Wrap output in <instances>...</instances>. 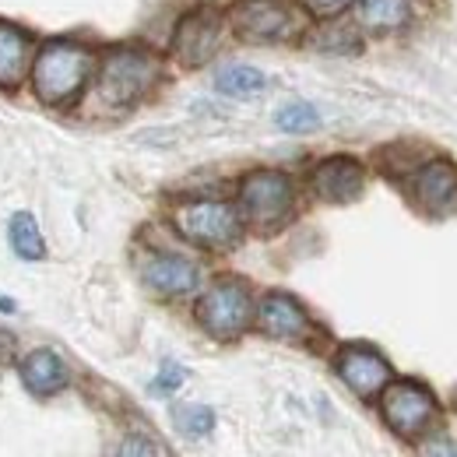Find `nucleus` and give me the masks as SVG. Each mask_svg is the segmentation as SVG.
I'll list each match as a JSON object with an SVG mask.
<instances>
[{"instance_id":"1","label":"nucleus","mask_w":457,"mask_h":457,"mask_svg":"<svg viewBox=\"0 0 457 457\" xmlns=\"http://www.w3.org/2000/svg\"><path fill=\"white\" fill-rule=\"evenodd\" d=\"M96 50L74 39H54L32 57V88L46 106H67L74 103L88 78L96 74Z\"/></svg>"},{"instance_id":"2","label":"nucleus","mask_w":457,"mask_h":457,"mask_svg":"<svg viewBox=\"0 0 457 457\" xmlns=\"http://www.w3.org/2000/svg\"><path fill=\"white\" fill-rule=\"evenodd\" d=\"M159 81V57L148 46H113L99 60L96 103L103 110H127Z\"/></svg>"},{"instance_id":"3","label":"nucleus","mask_w":457,"mask_h":457,"mask_svg":"<svg viewBox=\"0 0 457 457\" xmlns=\"http://www.w3.org/2000/svg\"><path fill=\"white\" fill-rule=\"evenodd\" d=\"M228 18L246 43H292L306 36L310 14L295 0H239Z\"/></svg>"},{"instance_id":"4","label":"nucleus","mask_w":457,"mask_h":457,"mask_svg":"<svg viewBox=\"0 0 457 457\" xmlns=\"http://www.w3.org/2000/svg\"><path fill=\"white\" fill-rule=\"evenodd\" d=\"M172 226L183 239L208 246V250H228L243 236V219L226 201H187L176 208Z\"/></svg>"},{"instance_id":"5","label":"nucleus","mask_w":457,"mask_h":457,"mask_svg":"<svg viewBox=\"0 0 457 457\" xmlns=\"http://www.w3.org/2000/svg\"><path fill=\"white\" fill-rule=\"evenodd\" d=\"M292 204H295V187L286 172L257 170L239 183V208L246 222H253L257 228L282 226L292 215Z\"/></svg>"},{"instance_id":"6","label":"nucleus","mask_w":457,"mask_h":457,"mask_svg":"<svg viewBox=\"0 0 457 457\" xmlns=\"http://www.w3.org/2000/svg\"><path fill=\"white\" fill-rule=\"evenodd\" d=\"M253 317V303L243 282L222 278L197 299V320L208 335L215 338H239L250 328Z\"/></svg>"},{"instance_id":"7","label":"nucleus","mask_w":457,"mask_h":457,"mask_svg":"<svg viewBox=\"0 0 457 457\" xmlns=\"http://www.w3.org/2000/svg\"><path fill=\"white\" fill-rule=\"evenodd\" d=\"M380 411L387 419V426L411 440V436H422L433 419H436V398L429 395V387L415 384V380H391L384 391H380Z\"/></svg>"},{"instance_id":"8","label":"nucleus","mask_w":457,"mask_h":457,"mask_svg":"<svg viewBox=\"0 0 457 457\" xmlns=\"http://www.w3.org/2000/svg\"><path fill=\"white\" fill-rule=\"evenodd\" d=\"M226 21L215 7H197L190 14L179 18L176 32H172V54L183 67H201L219 54Z\"/></svg>"},{"instance_id":"9","label":"nucleus","mask_w":457,"mask_h":457,"mask_svg":"<svg viewBox=\"0 0 457 457\" xmlns=\"http://www.w3.org/2000/svg\"><path fill=\"white\" fill-rule=\"evenodd\" d=\"M335 370L359 398H373L391 384V362L370 345H345L335 359Z\"/></svg>"},{"instance_id":"10","label":"nucleus","mask_w":457,"mask_h":457,"mask_svg":"<svg viewBox=\"0 0 457 457\" xmlns=\"http://www.w3.org/2000/svg\"><path fill=\"white\" fill-rule=\"evenodd\" d=\"M310 183H313L317 197H324L331 204H348L362 194L366 172H362V162H355L352 155H331L313 170Z\"/></svg>"},{"instance_id":"11","label":"nucleus","mask_w":457,"mask_h":457,"mask_svg":"<svg viewBox=\"0 0 457 457\" xmlns=\"http://www.w3.org/2000/svg\"><path fill=\"white\" fill-rule=\"evenodd\" d=\"M415 201L429 212V215H447L457 208V170L447 159H433L411 179Z\"/></svg>"},{"instance_id":"12","label":"nucleus","mask_w":457,"mask_h":457,"mask_svg":"<svg viewBox=\"0 0 457 457\" xmlns=\"http://www.w3.org/2000/svg\"><path fill=\"white\" fill-rule=\"evenodd\" d=\"M257 324H261L264 335L282 338V342H299V338L310 335V317H306V310H303L292 295H286V292H271V295L261 299V306H257Z\"/></svg>"},{"instance_id":"13","label":"nucleus","mask_w":457,"mask_h":457,"mask_svg":"<svg viewBox=\"0 0 457 457\" xmlns=\"http://www.w3.org/2000/svg\"><path fill=\"white\" fill-rule=\"evenodd\" d=\"M201 282L197 275V264H190L187 257H176V253H159L145 264V286L159 295H187L194 292Z\"/></svg>"},{"instance_id":"14","label":"nucleus","mask_w":457,"mask_h":457,"mask_svg":"<svg viewBox=\"0 0 457 457\" xmlns=\"http://www.w3.org/2000/svg\"><path fill=\"white\" fill-rule=\"evenodd\" d=\"M32 67V36L0 18V88H18Z\"/></svg>"},{"instance_id":"15","label":"nucleus","mask_w":457,"mask_h":457,"mask_svg":"<svg viewBox=\"0 0 457 457\" xmlns=\"http://www.w3.org/2000/svg\"><path fill=\"white\" fill-rule=\"evenodd\" d=\"M21 384L46 398V395H57L71 384V373H67V362L60 359L54 348H36L21 359Z\"/></svg>"},{"instance_id":"16","label":"nucleus","mask_w":457,"mask_h":457,"mask_svg":"<svg viewBox=\"0 0 457 457\" xmlns=\"http://www.w3.org/2000/svg\"><path fill=\"white\" fill-rule=\"evenodd\" d=\"M352 11L366 32H395L411 14L408 0H352Z\"/></svg>"},{"instance_id":"17","label":"nucleus","mask_w":457,"mask_h":457,"mask_svg":"<svg viewBox=\"0 0 457 457\" xmlns=\"http://www.w3.org/2000/svg\"><path fill=\"white\" fill-rule=\"evenodd\" d=\"M7 243L21 261H43L46 257V239L32 212H14L7 222Z\"/></svg>"},{"instance_id":"18","label":"nucleus","mask_w":457,"mask_h":457,"mask_svg":"<svg viewBox=\"0 0 457 457\" xmlns=\"http://www.w3.org/2000/svg\"><path fill=\"white\" fill-rule=\"evenodd\" d=\"M215 88L222 96H257L268 88V78H264V71H257L250 63H232L215 74Z\"/></svg>"},{"instance_id":"19","label":"nucleus","mask_w":457,"mask_h":457,"mask_svg":"<svg viewBox=\"0 0 457 457\" xmlns=\"http://www.w3.org/2000/svg\"><path fill=\"white\" fill-rule=\"evenodd\" d=\"M172 419H176V429L183 436H194V440L197 436H208L215 429V411L208 404H179L172 411Z\"/></svg>"},{"instance_id":"20","label":"nucleus","mask_w":457,"mask_h":457,"mask_svg":"<svg viewBox=\"0 0 457 457\" xmlns=\"http://www.w3.org/2000/svg\"><path fill=\"white\" fill-rule=\"evenodd\" d=\"M275 123L286 130V134H306V130H317L320 127V113L310 106V103H288L278 110Z\"/></svg>"},{"instance_id":"21","label":"nucleus","mask_w":457,"mask_h":457,"mask_svg":"<svg viewBox=\"0 0 457 457\" xmlns=\"http://www.w3.org/2000/svg\"><path fill=\"white\" fill-rule=\"evenodd\" d=\"M320 43V50H338V54H352V50H359L355 43H359V36L352 32V29H345V25H335V32H320L317 36Z\"/></svg>"},{"instance_id":"22","label":"nucleus","mask_w":457,"mask_h":457,"mask_svg":"<svg viewBox=\"0 0 457 457\" xmlns=\"http://www.w3.org/2000/svg\"><path fill=\"white\" fill-rule=\"evenodd\" d=\"M183 380H187V370H183V366H176V362H166V366L159 370V377L152 380V395L166 398V395H172Z\"/></svg>"},{"instance_id":"23","label":"nucleus","mask_w":457,"mask_h":457,"mask_svg":"<svg viewBox=\"0 0 457 457\" xmlns=\"http://www.w3.org/2000/svg\"><path fill=\"white\" fill-rule=\"evenodd\" d=\"M116 457H159V451H155V444H152L148 436H141V433H130V436L120 444Z\"/></svg>"},{"instance_id":"24","label":"nucleus","mask_w":457,"mask_h":457,"mask_svg":"<svg viewBox=\"0 0 457 457\" xmlns=\"http://www.w3.org/2000/svg\"><path fill=\"white\" fill-rule=\"evenodd\" d=\"M295 4H299L306 14H317V18H335V14H342L352 0H295Z\"/></svg>"},{"instance_id":"25","label":"nucleus","mask_w":457,"mask_h":457,"mask_svg":"<svg viewBox=\"0 0 457 457\" xmlns=\"http://www.w3.org/2000/svg\"><path fill=\"white\" fill-rule=\"evenodd\" d=\"M11 352H14L11 335H7V331H0V362H4V359H11Z\"/></svg>"},{"instance_id":"26","label":"nucleus","mask_w":457,"mask_h":457,"mask_svg":"<svg viewBox=\"0 0 457 457\" xmlns=\"http://www.w3.org/2000/svg\"><path fill=\"white\" fill-rule=\"evenodd\" d=\"M429 457H457V451H451V444H440V451H433Z\"/></svg>"},{"instance_id":"27","label":"nucleus","mask_w":457,"mask_h":457,"mask_svg":"<svg viewBox=\"0 0 457 457\" xmlns=\"http://www.w3.org/2000/svg\"><path fill=\"white\" fill-rule=\"evenodd\" d=\"M0 310H4V313H14V303H11V299H0Z\"/></svg>"}]
</instances>
